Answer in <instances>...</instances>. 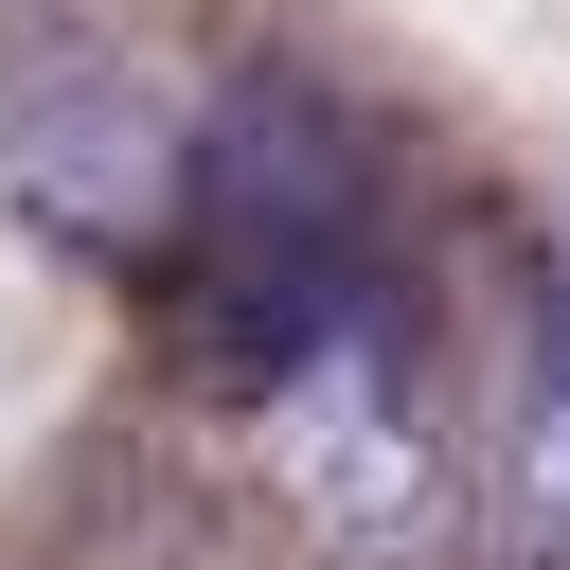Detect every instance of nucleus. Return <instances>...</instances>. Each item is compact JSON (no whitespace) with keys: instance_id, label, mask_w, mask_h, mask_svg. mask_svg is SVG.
I'll use <instances>...</instances> for the list:
<instances>
[{"instance_id":"1","label":"nucleus","mask_w":570,"mask_h":570,"mask_svg":"<svg viewBox=\"0 0 570 570\" xmlns=\"http://www.w3.org/2000/svg\"><path fill=\"white\" fill-rule=\"evenodd\" d=\"M214 374L249 463L285 481V517L356 570H410L445 534V410L410 356V285L392 267H267V285H196Z\"/></svg>"},{"instance_id":"3","label":"nucleus","mask_w":570,"mask_h":570,"mask_svg":"<svg viewBox=\"0 0 570 570\" xmlns=\"http://www.w3.org/2000/svg\"><path fill=\"white\" fill-rule=\"evenodd\" d=\"M481 517H499V570H570V303L499 410V463H481Z\"/></svg>"},{"instance_id":"2","label":"nucleus","mask_w":570,"mask_h":570,"mask_svg":"<svg viewBox=\"0 0 570 570\" xmlns=\"http://www.w3.org/2000/svg\"><path fill=\"white\" fill-rule=\"evenodd\" d=\"M196 142H214V125H178L142 71H36V89L0 107V196H18L53 249L142 267V249H196Z\"/></svg>"}]
</instances>
